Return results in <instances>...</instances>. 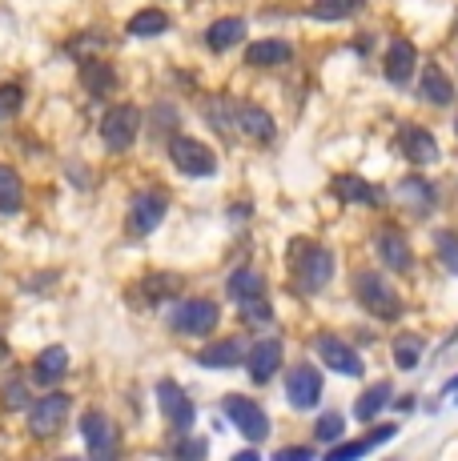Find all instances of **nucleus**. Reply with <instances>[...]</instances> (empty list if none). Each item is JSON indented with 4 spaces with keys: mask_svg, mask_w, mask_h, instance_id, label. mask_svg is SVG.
I'll list each match as a JSON object with an SVG mask.
<instances>
[{
    "mask_svg": "<svg viewBox=\"0 0 458 461\" xmlns=\"http://www.w3.org/2000/svg\"><path fill=\"white\" fill-rule=\"evenodd\" d=\"M289 277H294V285L302 294H318V289H325V281L334 277V253L314 241H298L289 249Z\"/></svg>",
    "mask_w": 458,
    "mask_h": 461,
    "instance_id": "1",
    "label": "nucleus"
},
{
    "mask_svg": "<svg viewBox=\"0 0 458 461\" xmlns=\"http://www.w3.org/2000/svg\"><path fill=\"white\" fill-rule=\"evenodd\" d=\"M354 297L362 301L374 317H382V321H394V317L402 313L398 294H394L390 281H386L382 273H374V269H366V273H358L354 277Z\"/></svg>",
    "mask_w": 458,
    "mask_h": 461,
    "instance_id": "2",
    "label": "nucleus"
},
{
    "mask_svg": "<svg viewBox=\"0 0 458 461\" xmlns=\"http://www.w3.org/2000/svg\"><path fill=\"white\" fill-rule=\"evenodd\" d=\"M169 161L178 165V173H185V176H214L217 173L214 149L197 137H173L169 140Z\"/></svg>",
    "mask_w": 458,
    "mask_h": 461,
    "instance_id": "3",
    "label": "nucleus"
},
{
    "mask_svg": "<svg viewBox=\"0 0 458 461\" xmlns=\"http://www.w3.org/2000/svg\"><path fill=\"white\" fill-rule=\"evenodd\" d=\"M217 317H222V309H217L214 301L197 297V301H181L169 313V325H173V333H181V337H197V333H214Z\"/></svg>",
    "mask_w": 458,
    "mask_h": 461,
    "instance_id": "4",
    "label": "nucleus"
},
{
    "mask_svg": "<svg viewBox=\"0 0 458 461\" xmlns=\"http://www.w3.org/2000/svg\"><path fill=\"white\" fill-rule=\"evenodd\" d=\"M165 209H169V197H165L161 189L133 193V201H129V233H133V237H149L165 221Z\"/></svg>",
    "mask_w": 458,
    "mask_h": 461,
    "instance_id": "5",
    "label": "nucleus"
},
{
    "mask_svg": "<svg viewBox=\"0 0 458 461\" xmlns=\"http://www.w3.org/2000/svg\"><path fill=\"white\" fill-rule=\"evenodd\" d=\"M137 129H141V109H133V104H113V109L101 117V137L113 153L133 145Z\"/></svg>",
    "mask_w": 458,
    "mask_h": 461,
    "instance_id": "6",
    "label": "nucleus"
},
{
    "mask_svg": "<svg viewBox=\"0 0 458 461\" xmlns=\"http://www.w3.org/2000/svg\"><path fill=\"white\" fill-rule=\"evenodd\" d=\"M225 418L234 421V429L242 433V438H250V441H261L270 433V418L261 413V405L250 402V397H242V393L225 397Z\"/></svg>",
    "mask_w": 458,
    "mask_h": 461,
    "instance_id": "7",
    "label": "nucleus"
},
{
    "mask_svg": "<svg viewBox=\"0 0 458 461\" xmlns=\"http://www.w3.org/2000/svg\"><path fill=\"white\" fill-rule=\"evenodd\" d=\"M65 418H69V397L65 393H49L32 405L29 413V433L32 438H52L57 429H65Z\"/></svg>",
    "mask_w": 458,
    "mask_h": 461,
    "instance_id": "8",
    "label": "nucleus"
},
{
    "mask_svg": "<svg viewBox=\"0 0 458 461\" xmlns=\"http://www.w3.org/2000/svg\"><path fill=\"white\" fill-rule=\"evenodd\" d=\"M286 397L294 410H314L322 397V374L314 366H294V374L286 381Z\"/></svg>",
    "mask_w": 458,
    "mask_h": 461,
    "instance_id": "9",
    "label": "nucleus"
},
{
    "mask_svg": "<svg viewBox=\"0 0 458 461\" xmlns=\"http://www.w3.org/2000/svg\"><path fill=\"white\" fill-rule=\"evenodd\" d=\"M81 433H85V446H89L93 457H109L117 449V438H113V425L101 410H85L81 413Z\"/></svg>",
    "mask_w": 458,
    "mask_h": 461,
    "instance_id": "10",
    "label": "nucleus"
},
{
    "mask_svg": "<svg viewBox=\"0 0 458 461\" xmlns=\"http://www.w3.org/2000/svg\"><path fill=\"white\" fill-rule=\"evenodd\" d=\"M157 405H161V413L173 421V429H189L193 425V402L185 397V389L178 381H161V385H157Z\"/></svg>",
    "mask_w": 458,
    "mask_h": 461,
    "instance_id": "11",
    "label": "nucleus"
},
{
    "mask_svg": "<svg viewBox=\"0 0 458 461\" xmlns=\"http://www.w3.org/2000/svg\"><path fill=\"white\" fill-rule=\"evenodd\" d=\"M318 353H322L325 366H330L334 374H342V377H358L366 369L362 357H358L346 341H338V337H318Z\"/></svg>",
    "mask_w": 458,
    "mask_h": 461,
    "instance_id": "12",
    "label": "nucleus"
},
{
    "mask_svg": "<svg viewBox=\"0 0 458 461\" xmlns=\"http://www.w3.org/2000/svg\"><path fill=\"white\" fill-rule=\"evenodd\" d=\"M398 149H402V157H407V161H414V165L438 161L435 137H430V129H422V125H402V129H398Z\"/></svg>",
    "mask_w": 458,
    "mask_h": 461,
    "instance_id": "13",
    "label": "nucleus"
},
{
    "mask_svg": "<svg viewBox=\"0 0 458 461\" xmlns=\"http://www.w3.org/2000/svg\"><path fill=\"white\" fill-rule=\"evenodd\" d=\"M65 374H69V349L65 345H49V349H41L37 361H32V377H37V385H57Z\"/></svg>",
    "mask_w": 458,
    "mask_h": 461,
    "instance_id": "14",
    "label": "nucleus"
},
{
    "mask_svg": "<svg viewBox=\"0 0 458 461\" xmlns=\"http://www.w3.org/2000/svg\"><path fill=\"white\" fill-rule=\"evenodd\" d=\"M414 65H418L414 44L410 41H390V52H386V77H390V85H407L414 77Z\"/></svg>",
    "mask_w": 458,
    "mask_h": 461,
    "instance_id": "15",
    "label": "nucleus"
},
{
    "mask_svg": "<svg viewBox=\"0 0 458 461\" xmlns=\"http://www.w3.org/2000/svg\"><path fill=\"white\" fill-rule=\"evenodd\" d=\"M378 257H382V261L390 265V269H398V273H407V269H410V261H414L407 237H402L398 229H382V233H378Z\"/></svg>",
    "mask_w": 458,
    "mask_h": 461,
    "instance_id": "16",
    "label": "nucleus"
},
{
    "mask_svg": "<svg viewBox=\"0 0 458 461\" xmlns=\"http://www.w3.org/2000/svg\"><path fill=\"white\" fill-rule=\"evenodd\" d=\"M334 193H338L346 205H378V197L382 193L374 189L370 181H362V176H354V173H342V176H334Z\"/></svg>",
    "mask_w": 458,
    "mask_h": 461,
    "instance_id": "17",
    "label": "nucleus"
},
{
    "mask_svg": "<svg viewBox=\"0 0 458 461\" xmlns=\"http://www.w3.org/2000/svg\"><path fill=\"white\" fill-rule=\"evenodd\" d=\"M237 129L245 132L250 140H274V117L258 104H237Z\"/></svg>",
    "mask_w": 458,
    "mask_h": 461,
    "instance_id": "18",
    "label": "nucleus"
},
{
    "mask_svg": "<svg viewBox=\"0 0 458 461\" xmlns=\"http://www.w3.org/2000/svg\"><path fill=\"white\" fill-rule=\"evenodd\" d=\"M278 366H281V341H258L253 345V353H250V377L253 381L266 385V381L278 374Z\"/></svg>",
    "mask_w": 458,
    "mask_h": 461,
    "instance_id": "19",
    "label": "nucleus"
},
{
    "mask_svg": "<svg viewBox=\"0 0 458 461\" xmlns=\"http://www.w3.org/2000/svg\"><path fill=\"white\" fill-rule=\"evenodd\" d=\"M242 41H245V21L242 16H225V21L209 24V32H206V44L214 52H225L229 44H242Z\"/></svg>",
    "mask_w": 458,
    "mask_h": 461,
    "instance_id": "20",
    "label": "nucleus"
},
{
    "mask_svg": "<svg viewBox=\"0 0 458 461\" xmlns=\"http://www.w3.org/2000/svg\"><path fill=\"white\" fill-rule=\"evenodd\" d=\"M81 85L93 96H109L117 88V73L109 65H101V60H81Z\"/></svg>",
    "mask_w": 458,
    "mask_h": 461,
    "instance_id": "21",
    "label": "nucleus"
},
{
    "mask_svg": "<svg viewBox=\"0 0 458 461\" xmlns=\"http://www.w3.org/2000/svg\"><path fill=\"white\" fill-rule=\"evenodd\" d=\"M242 357H245L242 341H217V345H209V349H201L197 361L206 369H229V366H242Z\"/></svg>",
    "mask_w": 458,
    "mask_h": 461,
    "instance_id": "22",
    "label": "nucleus"
},
{
    "mask_svg": "<svg viewBox=\"0 0 458 461\" xmlns=\"http://www.w3.org/2000/svg\"><path fill=\"white\" fill-rule=\"evenodd\" d=\"M394 429H398V425H378V429L370 433V438H362V441H346V446H334V449H330V457H334V461H342V457H362V454H370L374 446L390 441V438H394Z\"/></svg>",
    "mask_w": 458,
    "mask_h": 461,
    "instance_id": "23",
    "label": "nucleus"
},
{
    "mask_svg": "<svg viewBox=\"0 0 458 461\" xmlns=\"http://www.w3.org/2000/svg\"><path fill=\"white\" fill-rule=\"evenodd\" d=\"M289 57H294V49H289L286 41H258L245 49V60H250V65H286Z\"/></svg>",
    "mask_w": 458,
    "mask_h": 461,
    "instance_id": "24",
    "label": "nucleus"
},
{
    "mask_svg": "<svg viewBox=\"0 0 458 461\" xmlns=\"http://www.w3.org/2000/svg\"><path fill=\"white\" fill-rule=\"evenodd\" d=\"M266 294V277H261L258 269H237L234 277H229V297L242 305V301H250V297H261Z\"/></svg>",
    "mask_w": 458,
    "mask_h": 461,
    "instance_id": "25",
    "label": "nucleus"
},
{
    "mask_svg": "<svg viewBox=\"0 0 458 461\" xmlns=\"http://www.w3.org/2000/svg\"><path fill=\"white\" fill-rule=\"evenodd\" d=\"M24 205V185L8 165H0V212H21Z\"/></svg>",
    "mask_w": 458,
    "mask_h": 461,
    "instance_id": "26",
    "label": "nucleus"
},
{
    "mask_svg": "<svg viewBox=\"0 0 458 461\" xmlns=\"http://www.w3.org/2000/svg\"><path fill=\"white\" fill-rule=\"evenodd\" d=\"M422 96H426V101H435V104H451L454 101V85L446 81L435 65H426V68H422Z\"/></svg>",
    "mask_w": 458,
    "mask_h": 461,
    "instance_id": "27",
    "label": "nucleus"
},
{
    "mask_svg": "<svg viewBox=\"0 0 458 461\" xmlns=\"http://www.w3.org/2000/svg\"><path fill=\"white\" fill-rule=\"evenodd\" d=\"M398 197L410 201V209H418V212H430V205H435V189H430L422 176H407V181L398 185Z\"/></svg>",
    "mask_w": 458,
    "mask_h": 461,
    "instance_id": "28",
    "label": "nucleus"
},
{
    "mask_svg": "<svg viewBox=\"0 0 458 461\" xmlns=\"http://www.w3.org/2000/svg\"><path fill=\"white\" fill-rule=\"evenodd\" d=\"M386 402H390V381H378V385H370L366 393L358 397V405H354V418H358V421H370L378 410H382Z\"/></svg>",
    "mask_w": 458,
    "mask_h": 461,
    "instance_id": "29",
    "label": "nucleus"
},
{
    "mask_svg": "<svg viewBox=\"0 0 458 461\" xmlns=\"http://www.w3.org/2000/svg\"><path fill=\"white\" fill-rule=\"evenodd\" d=\"M358 8H362V0H314L310 16H318V21H346Z\"/></svg>",
    "mask_w": 458,
    "mask_h": 461,
    "instance_id": "30",
    "label": "nucleus"
},
{
    "mask_svg": "<svg viewBox=\"0 0 458 461\" xmlns=\"http://www.w3.org/2000/svg\"><path fill=\"white\" fill-rule=\"evenodd\" d=\"M169 29V16L157 13V8H145V13H137L133 21H129V37H157V32Z\"/></svg>",
    "mask_w": 458,
    "mask_h": 461,
    "instance_id": "31",
    "label": "nucleus"
},
{
    "mask_svg": "<svg viewBox=\"0 0 458 461\" xmlns=\"http://www.w3.org/2000/svg\"><path fill=\"white\" fill-rule=\"evenodd\" d=\"M181 289V277H165V273H153V277L141 285V297H145V305H157V301H165L169 294H178Z\"/></svg>",
    "mask_w": 458,
    "mask_h": 461,
    "instance_id": "32",
    "label": "nucleus"
},
{
    "mask_svg": "<svg viewBox=\"0 0 458 461\" xmlns=\"http://www.w3.org/2000/svg\"><path fill=\"white\" fill-rule=\"evenodd\" d=\"M435 249H438V261H443L446 269L458 277V233H451V229H438V233H435Z\"/></svg>",
    "mask_w": 458,
    "mask_h": 461,
    "instance_id": "33",
    "label": "nucleus"
},
{
    "mask_svg": "<svg viewBox=\"0 0 458 461\" xmlns=\"http://www.w3.org/2000/svg\"><path fill=\"white\" fill-rule=\"evenodd\" d=\"M394 357H398L402 369H414L422 357V341L418 337H398V341H394Z\"/></svg>",
    "mask_w": 458,
    "mask_h": 461,
    "instance_id": "34",
    "label": "nucleus"
},
{
    "mask_svg": "<svg viewBox=\"0 0 458 461\" xmlns=\"http://www.w3.org/2000/svg\"><path fill=\"white\" fill-rule=\"evenodd\" d=\"M24 104V88L21 85H0V117H16Z\"/></svg>",
    "mask_w": 458,
    "mask_h": 461,
    "instance_id": "35",
    "label": "nucleus"
},
{
    "mask_svg": "<svg viewBox=\"0 0 458 461\" xmlns=\"http://www.w3.org/2000/svg\"><path fill=\"white\" fill-rule=\"evenodd\" d=\"M96 49H105L101 32H85V37H77L73 44H69V52H73L77 60H89V52H96Z\"/></svg>",
    "mask_w": 458,
    "mask_h": 461,
    "instance_id": "36",
    "label": "nucleus"
},
{
    "mask_svg": "<svg viewBox=\"0 0 458 461\" xmlns=\"http://www.w3.org/2000/svg\"><path fill=\"white\" fill-rule=\"evenodd\" d=\"M314 433H318L322 446H330V441H338V438H342V418H338V413H325V418L314 425Z\"/></svg>",
    "mask_w": 458,
    "mask_h": 461,
    "instance_id": "37",
    "label": "nucleus"
},
{
    "mask_svg": "<svg viewBox=\"0 0 458 461\" xmlns=\"http://www.w3.org/2000/svg\"><path fill=\"white\" fill-rule=\"evenodd\" d=\"M0 393H5L8 410H24V405H29V393H24V385L16 377H8V385H0Z\"/></svg>",
    "mask_w": 458,
    "mask_h": 461,
    "instance_id": "38",
    "label": "nucleus"
},
{
    "mask_svg": "<svg viewBox=\"0 0 458 461\" xmlns=\"http://www.w3.org/2000/svg\"><path fill=\"white\" fill-rule=\"evenodd\" d=\"M178 457H206V441H197V438H185L181 446H178Z\"/></svg>",
    "mask_w": 458,
    "mask_h": 461,
    "instance_id": "39",
    "label": "nucleus"
},
{
    "mask_svg": "<svg viewBox=\"0 0 458 461\" xmlns=\"http://www.w3.org/2000/svg\"><path fill=\"white\" fill-rule=\"evenodd\" d=\"M274 457H278V461H310V457H314V449H306V446H294V449H278Z\"/></svg>",
    "mask_w": 458,
    "mask_h": 461,
    "instance_id": "40",
    "label": "nucleus"
},
{
    "mask_svg": "<svg viewBox=\"0 0 458 461\" xmlns=\"http://www.w3.org/2000/svg\"><path fill=\"white\" fill-rule=\"evenodd\" d=\"M165 125H178V113L169 109V104H157V129H165Z\"/></svg>",
    "mask_w": 458,
    "mask_h": 461,
    "instance_id": "41",
    "label": "nucleus"
},
{
    "mask_svg": "<svg viewBox=\"0 0 458 461\" xmlns=\"http://www.w3.org/2000/svg\"><path fill=\"white\" fill-rule=\"evenodd\" d=\"M446 393H451V397H454V402H458V377L451 381V385H446Z\"/></svg>",
    "mask_w": 458,
    "mask_h": 461,
    "instance_id": "42",
    "label": "nucleus"
},
{
    "mask_svg": "<svg viewBox=\"0 0 458 461\" xmlns=\"http://www.w3.org/2000/svg\"><path fill=\"white\" fill-rule=\"evenodd\" d=\"M8 357V345H5V333H0V361Z\"/></svg>",
    "mask_w": 458,
    "mask_h": 461,
    "instance_id": "43",
    "label": "nucleus"
},
{
    "mask_svg": "<svg viewBox=\"0 0 458 461\" xmlns=\"http://www.w3.org/2000/svg\"><path fill=\"white\" fill-rule=\"evenodd\" d=\"M454 129H458V121H454Z\"/></svg>",
    "mask_w": 458,
    "mask_h": 461,
    "instance_id": "44",
    "label": "nucleus"
}]
</instances>
